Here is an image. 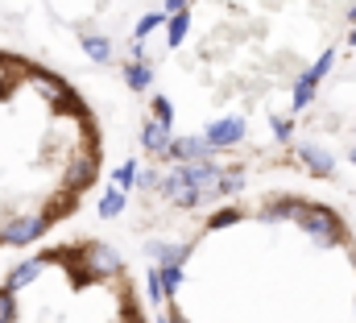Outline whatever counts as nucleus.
Wrapping results in <instances>:
<instances>
[{"instance_id":"f257e3e1","label":"nucleus","mask_w":356,"mask_h":323,"mask_svg":"<svg viewBox=\"0 0 356 323\" xmlns=\"http://www.w3.org/2000/svg\"><path fill=\"white\" fill-rule=\"evenodd\" d=\"M162 323H356V228L311 191L207 212L158 274Z\"/></svg>"},{"instance_id":"f03ea898","label":"nucleus","mask_w":356,"mask_h":323,"mask_svg":"<svg viewBox=\"0 0 356 323\" xmlns=\"http://www.w3.org/2000/svg\"><path fill=\"white\" fill-rule=\"evenodd\" d=\"M104 178V129L54 67L0 50V249L67 224Z\"/></svg>"},{"instance_id":"7ed1b4c3","label":"nucleus","mask_w":356,"mask_h":323,"mask_svg":"<svg viewBox=\"0 0 356 323\" xmlns=\"http://www.w3.org/2000/svg\"><path fill=\"white\" fill-rule=\"evenodd\" d=\"M0 323H149L129 261L108 241L42 244L0 282Z\"/></svg>"}]
</instances>
